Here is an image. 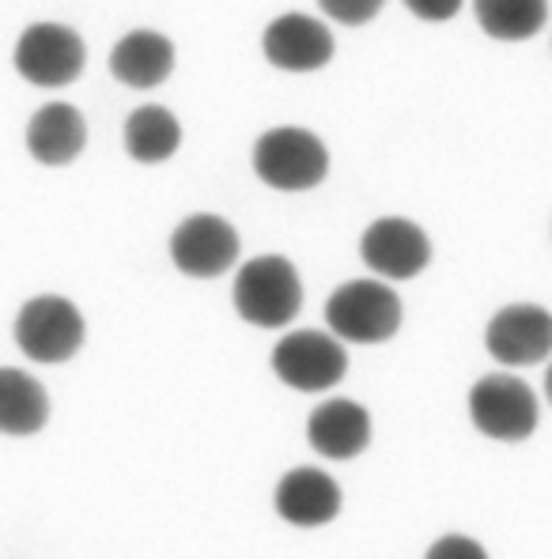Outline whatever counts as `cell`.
Masks as SVG:
<instances>
[{"label":"cell","instance_id":"44dd1931","mask_svg":"<svg viewBox=\"0 0 552 559\" xmlns=\"http://www.w3.org/2000/svg\"><path fill=\"white\" fill-rule=\"evenodd\" d=\"M466 0H406V8L420 23H447L461 12Z\"/></svg>","mask_w":552,"mask_h":559},{"label":"cell","instance_id":"30bf717a","mask_svg":"<svg viewBox=\"0 0 552 559\" xmlns=\"http://www.w3.org/2000/svg\"><path fill=\"white\" fill-rule=\"evenodd\" d=\"M484 348L504 367H538L552 352V314L538 302H510L484 325Z\"/></svg>","mask_w":552,"mask_h":559},{"label":"cell","instance_id":"5b68a950","mask_svg":"<svg viewBox=\"0 0 552 559\" xmlns=\"http://www.w3.org/2000/svg\"><path fill=\"white\" fill-rule=\"evenodd\" d=\"M269 367L287 390L295 393H326L349 374V348L333 333L322 329H295L280 336Z\"/></svg>","mask_w":552,"mask_h":559},{"label":"cell","instance_id":"7a4b0ae2","mask_svg":"<svg viewBox=\"0 0 552 559\" xmlns=\"http://www.w3.org/2000/svg\"><path fill=\"white\" fill-rule=\"evenodd\" d=\"M406 322L398 292L383 280H349L326 299V325L341 344H386Z\"/></svg>","mask_w":552,"mask_h":559},{"label":"cell","instance_id":"e0dca14e","mask_svg":"<svg viewBox=\"0 0 552 559\" xmlns=\"http://www.w3.org/2000/svg\"><path fill=\"white\" fill-rule=\"evenodd\" d=\"M121 144L140 167H160V163L175 159L183 147V126L167 106H140L126 118Z\"/></svg>","mask_w":552,"mask_h":559},{"label":"cell","instance_id":"4fadbf2b","mask_svg":"<svg viewBox=\"0 0 552 559\" xmlns=\"http://www.w3.org/2000/svg\"><path fill=\"white\" fill-rule=\"evenodd\" d=\"M307 442L329 462H352L371 447V413L360 401L329 397L307 416Z\"/></svg>","mask_w":552,"mask_h":559},{"label":"cell","instance_id":"5bb4252c","mask_svg":"<svg viewBox=\"0 0 552 559\" xmlns=\"http://www.w3.org/2000/svg\"><path fill=\"white\" fill-rule=\"evenodd\" d=\"M87 147V121L77 106L46 103L27 121V152L43 167H69Z\"/></svg>","mask_w":552,"mask_h":559},{"label":"cell","instance_id":"3957f363","mask_svg":"<svg viewBox=\"0 0 552 559\" xmlns=\"http://www.w3.org/2000/svg\"><path fill=\"white\" fill-rule=\"evenodd\" d=\"M250 163L258 182L277 189V193H307V189L322 186L329 175L326 144L300 126L266 129L254 144Z\"/></svg>","mask_w":552,"mask_h":559},{"label":"cell","instance_id":"ac0fdd59","mask_svg":"<svg viewBox=\"0 0 552 559\" xmlns=\"http://www.w3.org/2000/svg\"><path fill=\"white\" fill-rule=\"evenodd\" d=\"M481 31L496 43H530L549 23V0H473Z\"/></svg>","mask_w":552,"mask_h":559},{"label":"cell","instance_id":"6da1fadb","mask_svg":"<svg viewBox=\"0 0 552 559\" xmlns=\"http://www.w3.org/2000/svg\"><path fill=\"white\" fill-rule=\"evenodd\" d=\"M235 314L254 329H284L300 318L303 310V280L295 265L280 253H261L250 258L235 273L231 287Z\"/></svg>","mask_w":552,"mask_h":559},{"label":"cell","instance_id":"8992f818","mask_svg":"<svg viewBox=\"0 0 552 559\" xmlns=\"http://www.w3.org/2000/svg\"><path fill=\"white\" fill-rule=\"evenodd\" d=\"M469 419L492 442H526L538 431V397L515 374H484L469 390Z\"/></svg>","mask_w":552,"mask_h":559},{"label":"cell","instance_id":"8fae6325","mask_svg":"<svg viewBox=\"0 0 552 559\" xmlns=\"http://www.w3.org/2000/svg\"><path fill=\"white\" fill-rule=\"evenodd\" d=\"M333 35L307 12H284L261 35V53L280 72H318L333 61Z\"/></svg>","mask_w":552,"mask_h":559},{"label":"cell","instance_id":"52a82bcc","mask_svg":"<svg viewBox=\"0 0 552 559\" xmlns=\"http://www.w3.org/2000/svg\"><path fill=\"white\" fill-rule=\"evenodd\" d=\"M12 61H15V72H20L27 84L54 92V87L77 84L87 64V49H84V38L72 27L43 20V23H31L20 35Z\"/></svg>","mask_w":552,"mask_h":559},{"label":"cell","instance_id":"9c48e42d","mask_svg":"<svg viewBox=\"0 0 552 559\" xmlns=\"http://www.w3.org/2000/svg\"><path fill=\"white\" fill-rule=\"evenodd\" d=\"M360 258L375 280H416L432 265V238L406 216H383L360 235Z\"/></svg>","mask_w":552,"mask_h":559},{"label":"cell","instance_id":"277c9868","mask_svg":"<svg viewBox=\"0 0 552 559\" xmlns=\"http://www.w3.org/2000/svg\"><path fill=\"white\" fill-rule=\"evenodd\" d=\"M15 344L27 359L46 367L69 364L80 348H84V314L72 299L64 295H35L20 307L15 314Z\"/></svg>","mask_w":552,"mask_h":559},{"label":"cell","instance_id":"2e32d148","mask_svg":"<svg viewBox=\"0 0 552 559\" xmlns=\"http://www.w3.org/2000/svg\"><path fill=\"white\" fill-rule=\"evenodd\" d=\"M49 424V393L35 374L0 367V435L31 439Z\"/></svg>","mask_w":552,"mask_h":559},{"label":"cell","instance_id":"ba28073f","mask_svg":"<svg viewBox=\"0 0 552 559\" xmlns=\"http://www.w3.org/2000/svg\"><path fill=\"white\" fill-rule=\"evenodd\" d=\"M238 231L216 212H193L171 235V261L189 280H216L238 261Z\"/></svg>","mask_w":552,"mask_h":559},{"label":"cell","instance_id":"d6986e66","mask_svg":"<svg viewBox=\"0 0 552 559\" xmlns=\"http://www.w3.org/2000/svg\"><path fill=\"white\" fill-rule=\"evenodd\" d=\"M386 0H318V8L341 27H364V23L375 20L383 12Z\"/></svg>","mask_w":552,"mask_h":559},{"label":"cell","instance_id":"ffe728a7","mask_svg":"<svg viewBox=\"0 0 552 559\" xmlns=\"http://www.w3.org/2000/svg\"><path fill=\"white\" fill-rule=\"evenodd\" d=\"M424 559H489L481 540L466 537V533H447V537L432 540Z\"/></svg>","mask_w":552,"mask_h":559},{"label":"cell","instance_id":"9a60e30c","mask_svg":"<svg viewBox=\"0 0 552 559\" xmlns=\"http://www.w3.org/2000/svg\"><path fill=\"white\" fill-rule=\"evenodd\" d=\"M110 72L118 84L133 87V92H152V87L167 84L175 72V46L160 31H129L110 49Z\"/></svg>","mask_w":552,"mask_h":559},{"label":"cell","instance_id":"7c38bea8","mask_svg":"<svg viewBox=\"0 0 552 559\" xmlns=\"http://www.w3.org/2000/svg\"><path fill=\"white\" fill-rule=\"evenodd\" d=\"M341 507H344L341 484L329 473H322V468L295 465L277 480L273 511L287 525H295V530H322V525H329L341 514Z\"/></svg>","mask_w":552,"mask_h":559}]
</instances>
